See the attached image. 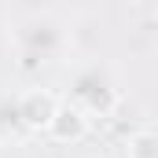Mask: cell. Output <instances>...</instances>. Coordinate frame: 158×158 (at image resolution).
I'll use <instances>...</instances> for the list:
<instances>
[{
  "label": "cell",
  "instance_id": "5b68a950",
  "mask_svg": "<svg viewBox=\"0 0 158 158\" xmlns=\"http://www.w3.org/2000/svg\"><path fill=\"white\" fill-rule=\"evenodd\" d=\"M26 140H30V132L22 125L15 92H0V147H15V143H26Z\"/></svg>",
  "mask_w": 158,
  "mask_h": 158
},
{
  "label": "cell",
  "instance_id": "6da1fadb",
  "mask_svg": "<svg viewBox=\"0 0 158 158\" xmlns=\"http://www.w3.org/2000/svg\"><path fill=\"white\" fill-rule=\"evenodd\" d=\"M11 55L19 63V70H48L66 63L70 55V30L48 15V11H33L26 19L15 22V30L7 33Z\"/></svg>",
  "mask_w": 158,
  "mask_h": 158
},
{
  "label": "cell",
  "instance_id": "277c9868",
  "mask_svg": "<svg viewBox=\"0 0 158 158\" xmlns=\"http://www.w3.org/2000/svg\"><path fill=\"white\" fill-rule=\"evenodd\" d=\"M88 125H92V121L85 118L81 110H74L70 103L59 99L55 114H52V121H48V129H44V136L55 140V143H81V140L88 136Z\"/></svg>",
  "mask_w": 158,
  "mask_h": 158
},
{
  "label": "cell",
  "instance_id": "8992f818",
  "mask_svg": "<svg viewBox=\"0 0 158 158\" xmlns=\"http://www.w3.org/2000/svg\"><path fill=\"white\" fill-rule=\"evenodd\" d=\"M125 158H158V132L151 125H140L125 140Z\"/></svg>",
  "mask_w": 158,
  "mask_h": 158
},
{
  "label": "cell",
  "instance_id": "3957f363",
  "mask_svg": "<svg viewBox=\"0 0 158 158\" xmlns=\"http://www.w3.org/2000/svg\"><path fill=\"white\" fill-rule=\"evenodd\" d=\"M15 99H19V114H22V125L30 136L44 132L59 107V96L52 88H22V92H15Z\"/></svg>",
  "mask_w": 158,
  "mask_h": 158
},
{
  "label": "cell",
  "instance_id": "7a4b0ae2",
  "mask_svg": "<svg viewBox=\"0 0 158 158\" xmlns=\"http://www.w3.org/2000/svg\"><path fill=\"white\" fill-rule=\"evenodd\" d=\"M74 110H81L85 118H110L121 103V81L118 74L99 63V59H85L70 70V81H66V99Z\"/></svg>",
  "mask_w": 158,
  "mask_h": 158
}]
</instances>
